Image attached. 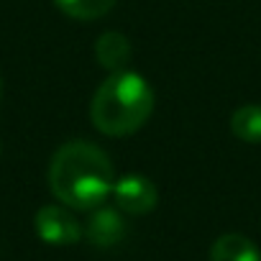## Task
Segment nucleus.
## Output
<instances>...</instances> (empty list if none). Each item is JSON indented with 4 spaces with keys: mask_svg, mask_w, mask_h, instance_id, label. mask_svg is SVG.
Returning a JSON list of instances; mask_svg holds the SVG:
<instances>
[{
    "mask_svg": "<svg viewBox=\"0 0 261 261\" xmlns=\"http://www.w3.org/2000/svg\"><path fill=\"white\" fill-rule=\"evenodd\" d=\"M115 172L108 154L90 141L64 144L49 167L54 197L72 210H95L113 192Z\"/></svg>",
    "mask_w": 261,
    "mask_h": 261,
    "instance_id": "nucleus-1",
    "label": "nucleus"
},
{
    "mask_svg": "<svg viewBox=\"0 0 261 261\" xmlns=\"http://www.w3.org/2000/svg\"><path fill=\"white\" fill-rule=\"evenodd\" d=\"M154 113V90L136 72H113L92 95L90 120L105 136H130Z\"/></svg>",
    "mask_w": 261,
    "mask_h": 261,
    "instance_id": "nucleus-2",
    "label": "nucleus"
},
{
    "mask_svg": "<svg viewBox=\"0 0 261 261\" xmlns=\"http://www.w3.org/2000/svg\"><path fill=\"white\" fill-rule=\"evenodd\" d=\"M110 195L115 197L118 210L130 215H146L159 202L156 185L144 174H123L120 179H115Z\"/></svg>",
    "mask_w": 261,
    "mask_h": 261,
    "instance_id": "nucleus-3",
    "label": "nucleus"
},
{
    "mask_svg": "<svg viewBox=\"0 0 261 261\" xmlns=\"http://www.w3.org/2000/svg\"><path fill=\"white\" fill-rule=\"evenodd\" d=\"M36 233L44 243L51 246H72L82 238V228L77 218L62 205H44L36 213Z\"/></svg>",
    "mask_w": 261,
    "mask_h": 261,
    "instance_id": "nucleus-4",
    "label": "nucleus"
},
{
    "mask_svg": "<svg viewBox=\"0 0 261 261\" xmlns=\"http://www.w3.org/2000/svg\"><path fill=\"white\" fill-rule=\"evenodd\" d=\"M123 236H125V220L120 218V213L102 205L95 207V213L87 220V241L92 246L108 248V246H115Z\"/></svg>",
    "mask_w": 261,
    "mask_h": 261,
    "instance_id": "nucleus-5",
    "label": "nucleus"
},
{
    "mask_svg": "<svg viewBox=\"0 0 261 261\" xmlns=\"http://www.w3.org/2000/svg\"><path fill=\"white\" fill-rule=\"evenodd\" d=\"M210 261H261V251L251 238L241 233H225L213 243Z\"/></svg>",
    "mask_w": 261,
    "mask_h": 261,
    "instance_id": "nucleus-6",
    "label": "nucleus"
},
{
    "mask_svg": "<svg viewBox=\"0 0 261 261\" xmlns=\"http://www.w3.org/2000/svg\"><path fill=\"white\" fill-rule=\"evenodd\" d=\"M95 57H97V62H100L105 69H110V74H113V72H123L125 64L130 62V44H128V39H125L123 34L108 31V34H102V36L97 39V44H95Z\"/></svg>",
    "mask_w": 261,
    "mask_h": 261,
    "instance_id": "nucleus-7",
    "label": "nucleus"
},
{
    "mask_svg": "<svg viewBox=\"0 0 261 261\" xmlns=\"http://www.w3.org/2000/svg\"><path fill=\"white\" fill-rule=\"evenodd\" d=\"M230 130L243 144H261V105H241L230 115Z\"/></svg>",
    "mask_w": 261,
    "mask_h": 261,
    "instance_id": "nucleus-8",
    "label": "nucleus"
},
{
    "mask_svg": "<svg viewBox=\"0 0 261 261\" xmlns=\"http://www.w3.org/2000/svg\"><path fill=\"white\" fill-rule=\"evenodd\" d=\"M54 3L64 16L74 21H97L105 13H110L115 0H54Z\"/></svg>",
    "mask_w": 261,
    "mask_h": 261,
    "instance_id": "nucleus-9",
    "label": "nucleus"
}]
</instances>
